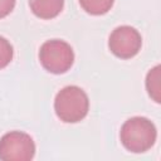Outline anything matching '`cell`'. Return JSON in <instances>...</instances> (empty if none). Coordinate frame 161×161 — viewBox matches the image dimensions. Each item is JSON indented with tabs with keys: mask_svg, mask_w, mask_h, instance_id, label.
<instances>
[{
	"mask_svg": "<svg viewBox=\"0 0 161 161\" xmlns=\"http://www.w3.org/2000/svg\"><path fill=\"white\" fill-rule=\"evenodd\" d=\"M142 45L141 34L130 25L117 26L109 35V50L121 59H130L135 57Z\"/></svg>",
	"mask_w": 161,
	"mask_h": 161,
	"instance_id": "obj_5",
	"label": "cell"
},
{
	"mask_svg": "<svg viewBox=\"0 0 161 161\" xmlns=\"http://www.w3.org/2000/svg\"><path fill=\"white\" fill-rule=\"evenodd\" d=\"M39 60L45 70L54 74H63L73 65L74 53L67 42L52 39L42 44L39 50Z\"/></svg>",
	"mask_w": 161,
	"mask_h": 161,
	"instance_id": "obj_3",
	"label": "cell"
},
{
	"mask_svg": "<svg viewBox=\"0 0 161 161\" xmlns=\"http://www.w3.org/2000/svg\"><path fill=\"white\" fill-rule=\"evenodd\" d=\"M35 155L33 138L21 131H11L0 138V158L4 161H29Z\"/></svg>",
	"mask_w": 161,
	"mask_h": 161,
	"instance_id": "obj_4",
	"label": "cell"
},
{
	"mask_svg": "<svg viewBox=\"0 0 161 161\" xmlns=\"http://www.w3.org/2000/svg\"><path fill=\"white\" fill-rule=\"evenodd\" d=\"M157 137L155 125L146 117L128 118L121 127L119 138L122 145L131 152L142 153L148 151Z\"/></svg>",
	"mask_w": 161,
	"mask_h": 161,
	"instance_id": "obj_1",
	"label": "cell"
},
{
	"mask_svg": "<svg viewBox=\"0 0 161 161\" xmlns=\"http://www.w3.org/2000/svg\"><path fill=\"white\" fill-rule=\"evenodd\" d=\"M13 45L8 39L4 36H0V69L5 68L13 59Z\"/></svg>",
	"mask_w": 161,
	"mask_h": 161,
	"instance_id": "obj_9",
	"label": "cell"
},
{
	"mask_svg": "<svg viewBox=\"0 0 161 161\" xmlns=\"http://www.w3.org/2000/svg\"><path fill=\"white\" fill-rule=\"evenodd\" d=\"M146 89L150 97L156 102H161V83H160V65L153 67L146 77Z\"/></svg>",
	"mask_w": 161,
	"mask_h": 161,
	"instance_id": "obj_7",
	"label": "cell"
},
{
	"mask_svg": "<svg viewBox=\"0 0 161 161\" xmlns=\"http://www.w3.org/2000/svg\"><path fill=\"white\" fill-rule=\"evenodd\" d=\"M64 0H29L30 10L40 19H53L63 9Z\"/></svg>",
	"mask_w": 161,
	"mask_h": 161,
	"instance_id": "obj_6",
	"label": "cell"
},
{
	"mask_svg": "<svg viewBox=\"0 0 161 161\" xmlns=\"http://www.w3.org/2000/svg\"><path fill=\"white\" fill-rule=\"evenodd\" d=\"M15 6V0H0V19L8 16Z\"/></svg>",
	"mask_w": 161,
	"mask_h": 161,
	"instance_id": "obj_10",
	"label": "cell"
},
{
	"mask_svg": "<svg viewBox=\"0 0 161 161\" xmlns=\"http://www.w3.org/2000/svg\"><path fill=\"white\" fill-rule=\"evenodd\" d=\"M88 108V96L77 86L64 87L57 93L54 99L55 113L58 118L65 123H75L82 121L87 116Z\"/></svg>",
	"mask_w": 161,
	"mask_h": 161,
	"instance_id": "obj_2",
	"label": "cell"
},
{
	"mask_svg": "<svg viewBox=\"0 0 161 161\" xmlns=\"http://www.w3.org/2000/svg\"><path fill=\"white\" fill-rule=\"evenodd\" d=\"M114 0H79L84 11L91 15H102L111 10Z\"/></svg>",
	"mask_w": 161,
	"mask_h": 161,
	"instance_id": "obj_8",
	"label": "cell"
}]
</instances>
